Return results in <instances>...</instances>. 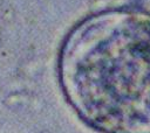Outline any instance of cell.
Listing matches in <instances>:
<instances>
[{
	"instance_id": "obj_1",
	"label": "cell",
	"mask_w": 150,
	"mask_h": 133,
	"mask_svg": "<svg viewBox=\"0 0 150 133\" xmlns=\"http://www.w3.org/2000/svg\"><path fill=\"white\" fill-rule=\"evenodd\" d=\"M61 76L70 102L93 125L111 133H150V18L90 19L68 40Z\"/></svg>"
}]
</instances>
